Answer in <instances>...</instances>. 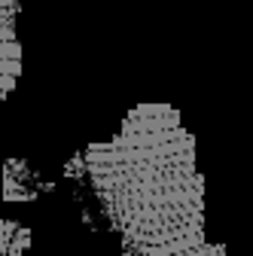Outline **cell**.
Instances as JSON below:
<instances>
[{"label": "cell", "mask_w": 253, "mask_h": 256, "mask_svg": "<svg viewBox=\"0 0 253 256\" xmlns=\"http://www.w3.org/2000/svg\"><path fill=\"white\" fill-rule=\"evenodd\" d=\"M74 183L86 220L107 226L128 256H226L204 238V177L196 138L171 104H138L116 134L80 150Z\"/></svg>", "instance_id": "1"}, {"label": "cell", "mask_w": 253, "mask_h": 256, "mask_svg": "<svg viewBox=\"0 0 253 256\" xmlns=\"http://www.w3.org/2000/svg\"><path fill=\"white\" fill-rule=\"evenodd\" d=\"M52 180L43 177L28 158H6L4 162V202L22 204V202H37L40 196L52 192Z\"/></svg>", "instance_id": "2"}, {"label": "cell", "mask_w": 253, "mask_h": 256, "mask_svg": "<svg viewBox=\"0 0 253 256\" xmlns=\"http://www.w3.org/2000/svg\"><path fill=\"white\" fill-rule=\"evenodd\" d=\"M16 16L18 12L0 6V101L10 98L22 76V43L16 34Z\"/></svg>", "instance_id": "3"}, {"label": "cell", "mask_w": 253, "mask_h": 256, "mask_svg": "<svg viewBox=\"0 0 253 256\" xmlns=\"http://www.w3.org/2000/svg\"><path fill=\"white\" fill-rule=\"evenodd\" d=\"M30 247V229L16 220H0V256H24Z\"/></svg>", "instance_id": "4"}]
</instances>
